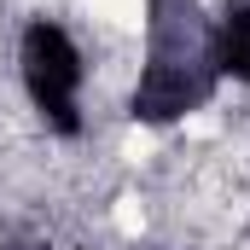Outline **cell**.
Masks as SVG:
<instances>
[{"label":"cell","mask_w":250,"mask_h":250,"mask_svg":"<svg viewBox=\"0 0 250 250\" xmlns=\"http://www.w3.org/2000/svg\"><path fill=\"white\" fill-rule=\"evenodd\" d=\"M93 18H105L111 29H140L146 23V0H87Z\"/></svg>","instance_id":"cell-1"},{"label":"cell","mask_w":250,"mask_h":250,"mask_svg":"<svg viewBox=\"0 0 250 250\" xmlns=\"http://www.w3.org/2000/svg\"><path fill=\"white\" fill-rule=\"evenodd\" d=\"M111 221H117V233H123V239H140V233H146V204H140V198L128 192V198H117Z\"/></svg>","instance_id":"cell-2"},{"label":"cell","mask_w":250,"mask_h":250,"mask_svg":"<svg viewBox=\"0 0 250 250\" xmlns=\"http://www.w3.org/2000/svg\"><path fill=\"white\" fill-rule=\"evenodd\" d=\"M151 151H157V134H146V128H134L123 140V163H151Z\"/></svg>","instance_id":"cell-3"}]
</instances>
